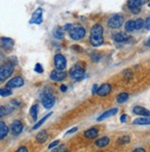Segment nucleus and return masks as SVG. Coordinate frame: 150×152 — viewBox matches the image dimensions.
Returning a JSON list of instances; mask_svg holds the SVG:
<instances>
[{
    "mask_svg": "<svg viewBox=\"0 0 150 152\" xmlns=\"http://www.w3.org/2000/svg\"><path fill=\"white\" fill-rule=\"evenodd\" d=\"M38 112H39V106L37 104H34L32 105L30 109V114L32 118V120L33 121H37L38 119Z\"/></svg>",
    "mask_w": 150,
    "mask_h": 152,
    "instance_id": "obj_23",
    "label": "nucleus"
},
{
    "mask_svg": "<svg viewBox=\"0 0 150 152\" xmlns=\"http://www.w3.org/2000/svg\"><path fill=\"white\" fill-rule=\"evenodd\" d=\"M133 124L134 125H149L150 124V118L149 117H140L134 120Z\"/></svg>",
    "mask_w": 150,
    "mask_h": 152,
    "instance_id": "obj_21",
    "label": "nucleus"
},
{
    "mask_svg": "<svg viewBox=\"0 0 150 152\" xmlns=\"http://www.w3.org/2000/svg\"><path fill=\"white\" fill-rule=\"evenodd\" d=\"M53 152H69V150L67 149V148L64 145H60V146H57Z\"/></svg>",
    "mask_w": 150,
    "mask_h": 152,
    "instance_id": "obj_32",
    "label": "nucleus"
},
{
    "mask_svg": "<svg viewBox=\"0 0 150 152\" xmlns=\"http://www.w3.org/2000/svg\"><path fill=\"white\" fill-rule=\"evenodd\" d=\"M67 87L66 85H62L61 86V91H63V92H64V91H67Z\"/></svg>",
    "mask_w": 150,
    "mask_h": 152,
    "instance_id": "obj_44",
    "label": "nucleus"
},
{
    "mask_svg": "<svg viewBox=\"0 0 150 152\" xmlns=\"http://www.w3.org/2000/svg\"><path fill=\"white\" fill-rule=\"evenodd\" d=\"M53 34H54V37L55 39H58V40H61L64 37V30L62 28H59V27H57L54 29V32H53Z\"/></svg>",
    "mask_w": 150,
    "mask_h": 152,
    "instance_id": "obj_25",
    "label": "nucleus"
},
{
    "mask_svg": "<svg viewBox=\"0 0 150 152\" xmlns=\"http://www.w3.org/2000/svg\"><path fill=\"white\" fill-rule=\"evenodd\" d=\"M114 41L117 43H123L126 42L127 40L129 39V36L125 33V32H118V33L114 34Z\"/></svg>",
    "mask_w": 150,
    "mask_h": 152,
    "instance_id": "obj_22",
    "label": "nucleus"
},
{
    "mask_svg": "<svg viewBox=\"0 0 150 152\" xmlns=\"http://www.w3.org/2000/svg\"><path fill=\"white\" fill-rule=\"evenodd\" d=\"M143 27H144V21L142 18H137L136 21H134V28L136 31L141 30Z\"/></svg>",
    "mask_w": 150,
    "mask_h": 152,
    "instance_id": "obj_31",
    "label": "nucleus"
},
{
    "mask_svg": "<svg viewBox=\"0 0 150 152\" xmlns=\"http://www.w3.org/2000/svg\"><path fill=\"white\" fill-rule=\"evenodd\" d=\"M47 139H48V133L46 130H42L41 132H39L36 136V141L40 144L46 142Z\"/></svg>",
    "mask_w": 150,
    "mask_h": 152,
    "instance_id": "obj_18",
    "label": "nucleus"
},
{
    "mask_svg": "<svg viewBox=\"0 0 150 152\" xmlns=\"http://www.w3.org/2000/svg\"><path fill=\"white\" fill-rule=\"evenodd\" d=\"M110 91H112V86L109 83H104L98 89L97 94L99 96L104 97V96H107Z\"/></svg>",
    "mask_w": 150,
    "mask_h": 152,
    "instance_id": "obj_12",
    "label": "nucleus"
},
{
    "mask_svg": "<svg viewBox=\"0 0 150 152\" xmlns=\"http://www.w3.org/2000/svg\"><path fill=\"white\" fill-rule=\"evenodd\" d=\"M90 57H91V59H92V61H94V62H99L100 59V55L96 52L92 53V54L90 55Z\"/></svg>",
    "mask_w": 150,
    "mask_h": 152,
    "instance_id": "obj_34",
    "label": "nucleus"
},
{
    "mask_svg": "<svg viewBox=\"0 0 150 152\" xmlns=\"http://www.w3.org/2000/svg\"><path fill=\"white\" fill-rule=\"evenodd\" d=\"M128 99H129L128 93H126V92H122V93H120L117 96V102H118V103H125V102L128 101Z\"/></svg>",
    "mask_w": 150,
    "mask_h": 152,
    "instance_id": "obj_26",
    "label": "nucleus"
},
{
    "mask_svg": "<svg viewBox=\"0 0 150 152\" xmlns=\"http://www.w3.org/2000/svg\"><path fill=\"white\" fill-rule=\"evenodd\" d=\"M10 130H11V134L13 136H18L22 133L23 130V124L21 121L15 120L13 121L11 125H10Z\"/></svg>",
    "mask_w": 150,
    "mask_h": 152,
    "instance_id": "obj_10",
    "label": "nucleus"
},
{
    "mask_svg": "<svg viewBox=\"0 0 150 152\" xmlns=\"http://www.w3.org/2000/svg\"><path fill=\"white\" fill-rule=\"evenodd\" d=\"M76 131H77V127H74V128H72V129H70L69 131H67L66 135H70V134H73V133H75V132H76Z\"/></svg>",
    "mask_w": 150,
    "mask_h": 152,
    "instance_id": "obj_42",
    "label": "nucleus"
},
{
    "mask_svg": "<svg viewBox=\"0 0 150 152\" xmlns=\"http://www.w3.org/2000/svg\"><path fill=\"white\" fill-rule=\"evenodd\" d=\"M34 71L36 72V73H38V74H42V73H43V68H42V65L39 64V63H37V64L35 65V67H34Z\"/></svg>",
    "mask_w": 150,
    "mask_h": 152,
    "instance_id": "obj_33",
    "label": "nucleus"
},
{
    "mask_svg": "<svg viewBox=\"0 0 150 152\" xmlns=\"http://www.w3.org/2000/svg\"><path fill=\"white\" fill-rule=\"evenodd\" d=\"M109 144H110V138L108 136H103L101 138H99L95 142V145L98 148H105Z\"/></svg>",
    "mask_w": 150,
    "mask_h": 152,
    "instance_id": "obj_19",
    "label": "nucleus"
},
{
    "mask_svg": "<svg viewBox=\"0 0 150 152\" xmlns=\"http://www.w3.org/2000/svg\"><path fill=\"white\" fill-rule=\"evenodd\" d=\"M14 72V65L12 64H6L0 67V81L6 80Z\"/></svg>",
    "mask_w": 150,
    "mask_h": 152,
    "instance_id": "obj_4",
    "label": "nucleus"
},
{
    "mask_svg": "<svg viewBox=\"0 0 150 152\" xmlns=\"http://www.w3.org/2000/svg\"><path fill=\"white\" fill-rule=\"evenodd\" d=\"M123 21H125V18H123V16L120 15V14H116V15H113L109 19L108 26L112 29H118L122 25Z\"/></svg>",
    "mask_w": 150,
    "mask_h": 152,
    "instance_id": "obj_6",
    "label": "nucleus"
},
{
    "mask_svg": "<svg viewBox=\"0 0 150 152\" xmlns=\"http://www.w3.org/2000/svg\"><path fill=\"white\" fill-rule=\"evenodd\" d=\"M52 114H53V113H50V114H46V115H45L44 117H42V119H41V120L40 121H39V122H37L36 124H35V125H34V126L33 127H32V129H33V130H37L39 127H40L41 126V125L45 122V121H46L47 120V119L52 115Z\"/></svg>",
    "mask_w": 150,
    "mask_h": 152,
    "instance_id": "obj_27",
    "label": "nucleus"
},
{
    "mask_svg": "<svg viewBox=\"0 0 150 152\" xmlns=\"http://www.w3.org/2000/svg\"><path fill=\"white\" fill-rule=\"evenodd\" d=\"M24 85V79L21 77H15L11 78L10 80L6 83V88L8 89H15V88H21Z\"/></svg>",
    "mask_w": 150,
    "mask_h": 152,
    "instance_id": "obj_8",
    "label": "nucleus"
},
{
    "mask_svg": "<svg viewBox=\"0 0 150 152\" xmlns=\"http://www.w3.org/2000/svg\"><path fill=\"white\" fill-rule=\"evenodd\" d=\"M69 76L76 81H80L85 77V67L82 63L73 65L69 70Z\"/></svg>",
    "mask_w": 150,
    "mask_h": 152,
    "instance_id": "obj_2",
    "label": "nucleus"
},
{
    "mask_svg": "<svg viewBox=\"0 0 150 152\" xmlns=\"http://www.w3.org/2000/svg\"><path fill=\"white\" fill-rule=\"evenodd\" d=\"M0 41H1V43H2V46L6 49V50H10L13 48V46H14V41L11 39V38H8V37H1L0 39Z\"/></svg>",
    "mask_w": 150,
    "mask_h": 152,
    "instance_id": "obj_16",
    "label": "nucleus"
},
{
    "mask_svg": "<svg viewBox=\"0 0 150 152\" xmlns=\"http://www.w3.org/2000/svg\"><path fill=\"white\" fill-rule=\"evenodd\" d=\"M133 113L134 114H137L143 117H149L150 118V111H148L147 109L141 107V106H135L133 109Z\"/></svg>",
    "mask_w": 150,
    "mask_h": 152,
    "instance_id": "obj_15",
    "label": "nucleus"
},
{
    "mask_svg": "<svg viewBox=\"0 0 150 152\" xmlns=\"http://www.w3.org/2000/svg\"><path fill=\"white\" fill-rule=\"evenodd\" d=\"M9 132V129L8 127V125H6L4 122L0 121V140L5 138L6 136H8Z\"/></svg>",
    "mask_w": 150,
    "mask_h": 152,
    "instance_id": "obj_20",
    "label": "nucleus"
},
{
    "mask_svg": "<svg viewBox=\"0 0 150 152\" xmlns=\"http://www.w3.org/2000/svg\"><path fill=\"white\" fill-rule=\"evenodd\" d=\"M55 97L50 89H45L42 93V103L45 109H51L54 105Z\"/></svg>",
    "mask_w": 150,
    "mask_h": 152,
    "instance_id": "obj_3",
    "label": "nucleus"
},
{
    "mask_svg": "<svg viewBox=\"0 0 150 152\" xmlns=\"http://www.w3.org/2000/svg\"><path fill=\"white\" fill-rule=\"evenodd\" d=\"M51 78L54 81H62L64 80L67 77V73L64 71H60V70H54L52 71L51 73Z\"/></svg>",
    "mask_w": 150,
    "mask_h": 152,
    "instance_id": "obj_13",
    "label": "nucleus"
},
{
    "mask_svg": "<svg viewBox=\"0 0 150 152\" xmlns=\"http://www.w3.org/2000/svg\"><path fill=\"white\" fill-rule=\"evenodd\" d=\"M86 35V30H85L81 26H77V27L72 28V30L69 32L70 38L74 40V41H79V40L83 39Z\"/></svg>",
    "mask_w": 150,
    "mask_h": 152,
    "instance_id": "obj_5",
    "label": "nucleus"
},
{
    "mask_svg": "<svg viewBox=\"0 0 150 152\" xmlns=\"http://www.w3.org/2000/svg\"><path fill=\"white\" fill-rule=\"evenodd\" d=\"M133 152H146V150L143 148H137L133 150Z\"/></svg>",
    "mask_w": 150,
    "mask_h": 152,
    "instance_id": "obj_43",
    "label": "nucleus"
},
{
    "mask_svg": "<svg viewBox=\"0 0 150 152\" xmlns=\"http://www.w3.org/2000/svg\"><path fill=\"white\" fill-rule=\"evenodd\" d=\"M84 136L87 138H88V139H95V138L99 136V130L96 127H91L84 132Z\"/></svg>",
    "mask_w": 150,
    "mask_h": 152,
    "instance_id": "obj_17",
    "label": "nucleus"
},
{
    "mask_svg": "<svg viewBox=\"0 0 150 152\" xmlns=\"http://www.w3.org/2000/svg\"><path fill=\"white\" fill-rule=\"evenodd\" d=\"M30 24H42V9H37L31 16V18L29 21Z\"/></svg>",
    "mask_w": 150,
    "mask_h": 152,
    "instance_id": "obj_9",
    "label": "nucleus"
},
{
    "mask_svg": "<svg viewBox=\"0 0 150 152\" xmlns=\"http://www.w3.org/2000/svg\"><path fill=\"white\" fill-rule=\"evenodd\" d=\"M148 6H150V3H149V4H148Z\"/></svg>",
    "mask_w": 150,
    "mask_h": 152,
    "instance_id": "obj_46",
    "label": "nucleus"
},
{
    "mask_svg": "<svg viewBox=\"0 0 150 152\" xmlns=\"http://www.w3.org/2000/svg\"><path fill=\"white\" fill-rule=\"evenodd\" d=\"M64 31H71L72 30V24H66L63 28Z\"/></svg>",
    "mask_w": 150,
    "mask_h": 152,
    "instance_id": "obj_40",
    "label": "nucleus"
},
{
    "mask_svg": "<svg viewBox=\"0 0 150 152\" xmlns=\"http://www.w3.org/2000/svg\"><path fill=\"white\" fill-rule=\"evenodd\" d=\"M118 108H112V109H110L106 112H104V113L102 114H100L99 117L97 118V121L98 122H100V121H103V120H105V119L110 117V116H113L115 115L117 113H118Z\"/></svg>",
    "mask_w": 150,
    "mask_h": 152,
    "instance_id": "obj_14",
    "label": "nucleus"
},
{
    "mask_svg": "<svg viewBox=\"0 0 150 152\" xmlns=\"http://www.w3.org/2000/svg\"><path fill=\"white\" fill-rule=\"evenodd\" d=\"M126 120H127V115L126 114H122L121 115V118H120V121L122 123H125Z\"/></svg>",
    "mask_w": 150,
    "mask_h": 152,
    "instance_id": "obj_41",
    "label": "nucleus"
},
{
    "mask_svg": "<svg viewBox=\"0 0 150 152\" xmlns=\"http://www.w3.org/2000/svg\"><path fill=\"white\" fill-rule=\"evenodd\" d=\"M123 75H125V77L127 79L132 78V77H133V73H132V71H131V70H129V69H126L125 72H123Z\"/></svg>",
    "mask_w": 150,
    "mask_h": 152,
    "instance_id": "obj_35",
    "label": "nucleus"
},
{
    "mask_svg": "<svg viewBox=\"0 0 150 152\" xmlns=\"http://www.w3.org/2000/svg\"><path fill=\"white\" fill-rule=\"evenodd\" d=\"M144 27L147 31L150 30V17H148V18H146V21H144Z\"/></svg>",
    "mask_w": 150,
    "mask_h": 152,
    "instance_id": "obj_36",
    "label": "nucleus"
},
{
    "mask_svg": "<svg viewBox=\"0 0 150 152\" xmlns=\"http://www.w3.org/2000/svg\"><path fill=\"white\" fill-rule=\"evenodd\" d=\"M135 30L134 28V21H128L126 23H125V31H128V32H132Z\"/></svg>",
    "mask_w": 150,
    "mask_h": 152,
    "instance_id": "obj_28",
    "label": "nucleus"
},
{
    "mask_svg": "<svg viewBox=\"0 0 150 152\" xmlns=\"http://www.w3.org/2000/svg\"><path fill=\"white\" fill-rule=\"evenodd\" d=\"M67 59L63 55L61 54H57L54 56V65L56 67V70H60V71H64L67 67Z\"/></svg>",
    "mask_w": 150,
    "mask_h": 152,
    "instance_id": "obj_7",
    "label": "nucleus"
},
{
    "mask_svg": "<svg viewBox=\"0 0 150 152\" xmlns=\"http://www.w3.org/2000/svg\"><path fill=\"white\" fill-rule=\"evenodd\" d=\"M58 145H59V140H55L54 142H52L49 146H48V148L49 149H52V148H56Z\"/></svg>",
    "mask_w": 150,
    "mask_h": 152,
    "instance_id": "obj_37",
    "label": "nucleus"
},
{
    "mask_svg": "<svg viewBox=\"0 0 150 152\" xmlns=\"http://www.w3.org/2000/svg\"><path fill=\"white\" fill-rule=\"evenodd\" d=\"M12 110H13V107L11 106H0V118L9 114L12 112Z\"/></svg>",
    "mask_w": 150,
    "mask_h": 152,
    "instance_id": "obj_24",
    "label": "nucleus"
},
{
    "mask_svg": "<svg viewBox=\"0 0 150 152\" xmlns=\"http://www.w3.org/2000/svg\"><path fill=\"white\" fill-rule=\"evenodd\" d=\"M16 152H29V151H28V148H27L24 147V146H22V147H19V148L16 150Z\"/></svg>",
    "mask_w": 150,
    "mask_h": 152,
    "instance_id": "obj_38",
    "label": "nucleus"
},
{
    "mask_svg": "<svg viewBox=\"0 0 150 152\" xmlns=\"http://www.w3.org/2000/svg\"><path fill=\"white\" fill-rule=\"evenodd\" d=\"M98 89H99V86H98L97 84H94L93 87H92V90H91V92H92V94H96L97 91H98Z\"/></svg>",
    "mask_w": 150,
    "mask_h": 152,
    "instance_id": "obj_39",
    "label": "nucleus"
},
{
    "mask_svg": "<svg viewBox=\"0 0 150 152\" xmlns=\"http://www.w3.org/2000/svg\"><path fill=\"white\" fill-rule=\"evenodd\" d=\"M144 4L142 0H130L127 2L129 9L131 10L134 14H137L140 12V6Z\"/></svg>",
    "mask_w": 150,
    "mask_h": 152,
    "instance_id": "obj_11",
    "label": "nucleus"
},
{
    "mask_svg": "<svg viewBox=\"0 0 150 152\" xmlns=\"http://www.w3.org/2000/svg\"><path fill=\"white\" fill-rule=\"evenodd\" d=\"M12 94V90L8 88L0 89V96L1 97H8Z\"/></svg>",
    "mask_w": 150,
    "mask_h": 152,
    "instance_id": "obj_30",
    "label": "nucleus"
},
{
    "mask_svg": "<svg viewBox=\"0 0 150 152\" xmlns=\"http://www.w3.org/2000/svg\"><path fill=\"white\" fill-rule=\"evenodd\" d=\"M89 42L90 44L95 47L100 46L104 43L103 39V28L100 24H95L90 31V36H89Z\"/></svg>",
    "mask_w": 150,
    "mask_h": 152,
    "instance_id": "obj_1",
    "label": "nucleus"
},
{
    "mask_svg": "<svg viewBox=\"0 0 150 152\" xmlns=\"http://www.w3.org/2000/svg\"><path fill=\"white\" fill-rule=\"evenodd\" d=\"M130 141H131V137H130L129 136H122L119 138L117 143H118L119 145H125V144H128Z\"/></svg>",
    "mask_w": 150,
    "mask_h": 152,
    "instance_id": "obj_29",
    "label": "nucleus"
},
{
    "mask_svg": "<svg viewBox=\"0 0 150 152\" xmlns=\"http://www.w3.org/2000/svg\"><path fill=\"white\" fill-rule=\"evenodd\" d=\"M146 46H148V47H150V37L147 39V41L146 42Z\"/></svg>",
    "mask_w": 150,
    "mask_h": 152,
    "instance_id": "obj_45",
    "label": "nucleus"
}]
</instances>
